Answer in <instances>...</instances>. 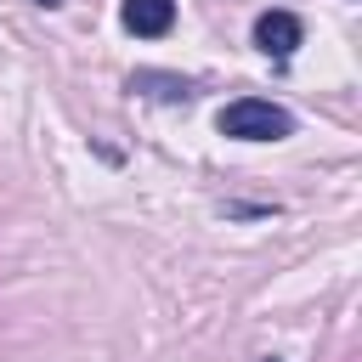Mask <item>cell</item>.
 I'll return each instance as SVG.
<instances>
[{
    "label": "cell",
    "mask_w": 362,
    "mask_h": 362,
    "mask_svg": "<svg viewBox=\"0 0 362 362\" xmlns=\"http://www.w3.org/2000/svg\"><path fill=\"white\" fill-rule=\"evenodd\" d=\"M119 17H124V28H130V34L158 40V34H170V23H175V0H124V6H119Z\"/></svg>",
    "instance_id": "obj_3"
},
{
    "label": "cell",
    "mask_w": 362,
    "mask_h": 362,
    "mask_svg": "<svg viewBox=\"0 0 362 362\" xmlns=\"http://www.w3.org/2000/svg\"><path fill=\"white\" fill-rule=\"evenodd\" d=\"M40 6H57V0H40Z\"/></svg>",
    "instance_id": "obj_4"
},
{
    "label": "cell",
    "mask_w": 362,
    "mask_h": 362,
    "mask_svg": "<svg viewBox=\"0 0 362 362\" xmlns=\"http://www.w3.org/2000/svg\"><path fill=\"white\" fill-rule=\"evenodd\" d=\"M266 362H277V356H266Z\"/></svg>",
    "instance_id": "obj_5"
},
{
    "label": "cell",
    "mask_w": 362,
    "mask_h": 362,
    "mask_svg": "<svg viewBox=\"0 0 362 362\" xmlns=\"http://www.w3.org/2000/svg\"><path fill=\"white\" fill-rule=\"evenodd\" d=\"M300 40H305V28H300L294 11H266V17H255V45H260L266 57H294Z\"/></svg>",
    "instance_id": "obj_2"
},
{
    "label": "cell",
    "mask_w": 362,
    "mask_h": 362,
    "mask_svg": "<svg viewBox=\"0 0 362 362\" xmlns=\"http://www.w3.org/2000/svg\"><path fill=\"white\" fill-rule=\"evenodd\" d=\"M215 124H221V136H238V141H283V136L294 130V119H288L277 102H260V96L226 102Z\"/></svg>",
    "instance_id": "obj_1"
}]
</instances>
